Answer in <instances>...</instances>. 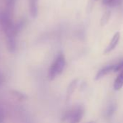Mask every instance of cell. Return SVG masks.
<instances>
[{
    "label": "cell",
    "instance_id": "ba28073f",
    "mask_svg": "<svg viewBox=\"0 0 123 123\" xmlns=\"http://www.w3.org/2000/svg\"><path fill=\"white\" fill-rule=\"evenodd\" d=\"M123 86V71L120 72V74L117 76V79H115L114 82V89L115 91H119L120 90Z\"/></svg>",
    "mask_w": 123,
    "mask_h": 123
},
{
    "label": "cell",
    "instance_id": "9c48e42d",
    "mask_svg": "<svg viewBox=\"0 0 123 123\" xmlns=\"http://www.w3.org/2000/svg\"><path fill=\"white\" fill-rule=\"evenodd\" d=\"M117 110V106H116V104L115 103H111L107 110H106V117H108V118H110L113 116V115L115 114V111Z\"/></svg>",
    "mask_w": 123,
    "mask_h": 123
},
{
    "label": "cell",
    "instance_id": "3957f363",
    "mask_svg": "<svg viewBox=\"0 0 123 123\" xmlns=\"http://www.w3.org/2000/svg\"><path fill=\"white\" fill-rule=\"evenodd\" d=\"M84 110L81 107H78L66 113L64 120L67 123H79L83 116Z\"/></svg>",
    "mask_w": 123,
    "mask_h": 123
},
{
    "label": "cell",
    "instance_id": "9a60e30c",
    "mask_svg": "<svg viewBox=\"0 0 123 123\" xmlns=\"http://www.w3.org/2000/svg\"><path fill=\"white\" fill-rule=\"evenodd\" d=\"M98 0H89L88 1V3L87 4V11L88 12H91L95 3Z\"/></svg>",
    "mask_w": 123,
    "mask_h": 123
},
{
    "label": "cell",
    "instance_id": "5bb4252c",
    "mask_svg": "<svg viewBox=\"0 0 123 123\" xmlns=\"http://www.w3.org/2000/svg\"><path fill=\"white\" fill-rule=\"evenodd\" d=\"M120 0H103L102 3L104 5H109V6H113L114 4H119Z\"/></svg>",
    "mask_w": 123,
    "mask_h": 123
},
{
    "label": "cell",
    "instance_id": "ac0fdd59",
    "mask_svg": "<svg viewBox=\"0 0 123 123\" xmlns=\"http://www.w3.org/2000/svg\"><path fill=\"white\" fill-rule=\"evenodd\" d=\"M96 123L95 121H91V122H89V123Z\"/></svg>",
    "mask_w": 123,
    "mask_h": 123
},
{
    "label": "cell",
    "instance_id": "e0dca14e",
    "mask_svg": "<svg viewBox=\"0 0 123 123\" xmlns=\"http://www.w3.org/2000/svg\"><path fill=\"white\" fill-rule=\"evenodd\" d=\"M3 81H4V79H3V76H2L1 73L0 72V87L1 86V85H2V84H3Z\"/></svg>",
    "mask_w": 123,
    "mask_h": 123
},
{
    "label": "cell",
    "instance_id": "6da1fadb",
    "mask_svg": "<svg viewBox=\"0 0 123 123\" xmlns=\"http://www.w3.org/2000/svg\"><path fill=\"white\" fill-rule=\"evenodd\" d=\"M0 24L5 35L7 48L10 53H14L17 48L16 36L17 32L12 22V17L5 12H2L0 14Z\"/></svg>",
    "mask_w": 123,
    "mask_h": 123
},
{
    "label": "cell",
    "instance_id": "5b68a950",
    "mask_svg": "<svg viewBox=\"0 0 123 123\" xmlns=\"http://www.w3.org/2000/svg\"><path fill=\"white\" fill-rule=\"evenodd\" d=\"M38 2L39 0H28L29 13L33 19L36 18L38 14Z\"/></svg>",
    "mask_w": 123,
    "mask_h": 123
},
{
    "label": "cell",
    "instance_id": "52a82bcc",
    "mask_svg": "<svg viewBox=\"0 0 123 123\" xmlns=\"http://www.w3.org/2000/svg\"><path fill=\"white\" fill-rule=\"evenodd\" d=\"M15 2L16 0H5V9L4 12H5L7 14H9L12 17L14 10Z\"/></svg>",
    "mask_w": 123,
    "mask_h": 123
},
{
    "label": "cell",
    "instance_id": "7a4b0ae2",
    "mask_svg": "<svg viewBox=\"0 0 123 123\" xmlns=\"http://www.w3.org/2000/svg\"><path fill=\"white\" fill-rule=\"evenodd\" d=\"M65 64H66V61H65V55L61 53L57 56V58H55V60L54 61V62L50 66L49 71V79L51 80H53L58 75L61 74L65 68Z\"/></svg>",
    "mask_w": 123,
    "mask_h": 123
},
{
    "label": "cell",
    "instance_id": "2e32d148",
    "mask_svg": "<svg viewBox=\"0 0 123 123\" xmlns=\"http://www.w3.org/2000/svg\"><path fill=\"white\" fill-rule=\"evenodd\" d=\"M4 110L0 105V123H4Z\"/></svg>",
    "mask_w": 123,
    "mask_h": 123
},
{
    "label": "cell",
    "instance_id": "4fadbf2b",
    "mask_svg": "<svg viewBox=\"0 0 123 123\" xmlns=\"http://www.w3.org/2000/svg\"><path fill=\"white\" fill-rule=\"evenodd\" d=\"M122 71H123V60L118 63L115 64L114 72H121Z\"/></svg>",
    "mask_w": 123,
    "mask_h": 123
},
{
    "label": "cell",
    "instance_id": "8992f818",
    "mask_svg": "<svg viewBox=\"0 0 123 123\" xmlns=\"http://www.w3.org/2000/svg\"><path fill=\"white\" fill-rule=\"evenodd\" d=\"M114 69H115V64L108 65V66H106L103 67L102 68H101L98 71L97 74L95 76V80H99V79H101V78H103L106 75L109 74V73L113 72L114 71Z\"/></svg>",
    "mask_w": 123,
    "mask_h": 123
},
{
    "label": "cell",
    "instance_id": "7c38bea8",
    "mask_svg": "<svg viewBox=\"0 0 123 123\" xmlns=\"http://www.w3.org/2000/svg\"><path fill=\"white\" fill-rule=\"evenodd\" d=\"M12 93L13 94V95L18 99L20 100H24L27 98L26 95L21 93L20 92H18V91H12Z\"/></svg>",
    "mask_w": 123,
    "mask_h": 123
},
{
    "label": "cell",
    "instance_id": "277c9868",
    "mask_svg": "<svg viewBox=\"0 0 123 123\" xmlns=\"http://www.w3.org/2000/svg\"><path fill=\"white\" fill-rule=\"evenodd\" d=\"M120 40V32H117L114 35V36L112 37V38L109 44L108 45V46L104 50V54H107V53H111L112 50H114L115 49V48L117 47Z\"/></svg>",
    "mask_w": 123,
    "mask_h": 123
},
{
    "label": "cell",
    "instance_id": "30bf717a",
    "mask_svg": "<svg viewBox=\"0 0 123 123\" xmlns=\"http://www.w3.org/2000/svg\"><path fill=\"white\" fill-rule=\"evenodd\" d=\"M110 17H111V12H110L109 10L105 12L104 13V14H103V16H102V17H101V21H100L101 26H102V27L105 26V25L108 23V22H109Z\"/></svg>",
    "mask_w": 123,
    "mask_h": 123
},
{
    "label": "cell",
    "instance_id": "8fae6325",
    "mask_svg": "<svg viewBox=\"0 0 123 123\" xmlns=\"http://www.w3.org/2000/svg\"><path fill=\"white\" fill-rule=\"evenodd\" d=\"M77 84H78V80L77 79L74 80L72 82L70 83V86L68 87V89H67V94L68 95H71V94L75 91V89L76 88Z\"/></svg>",
    "mask_w": 123,
    "mask_h": 123
}]
</instances>
